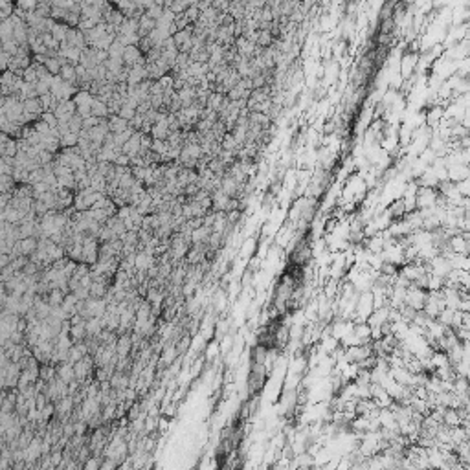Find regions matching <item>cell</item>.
<instances>
[{
    "label": "cell",
    "instance_id": "1",
    "mask_svg": "<svg viewBox=\"0 0 470 470\" xmlns=\"http://www.w3.org/2000/svg\"><path fill=\"white\" fill-rule=\"evenodd\" d=\"M266 382V366H252L248 375V391L250 393H259Z\"/></svg>",
    "mask_w": 470,
    "mask_h": 470
},
{
    "label": "cell",
    "instance_id": "2",
    "mask_svg": "<svg viewBox=\"0 0 470 470\" xmlns=\"http://www.w3.org/2000/svg\"><path fill=\"white\" fill-rule=\"evenodd\" d=\"M94 360H92V355H87L85 358H81L79 362L74 364V375H75V380L77 382H85V380H90V376L94 373Z\"/></svg>",
    "mask_w": 470,
    "mask_h": 470
},
{
    "label": "cell",
    "instance_id": "3",
    "mask_svg": "<svg viewBox=\"0 0 470 470\" xmlns=\"http://www.w3.org/2000/svg\"><path fill=\"white\" fill-rule=\"evenodd\" d=\"M75 111H77V107H75V103H74L72 99L61 101V103L56 107V111H54V114H56L57 118V123H59V125H66V123L70 121V118L75 116Z\"/></svg>",
    "mask_w": 470,
    "mask_h": 470
},
{
    "label": "cell",
    "instance_id": "4",
    "mask_svg": "<svg viewBox=\"0 0 470 470\" xmlns=\"http://www.w3.org/2000/svg\"><path fill=\"white\" fill-rule=\"evenodd\" d=\"M131 353H132V336H131V333L120 335L116 340V357L118 358H129Z\"/></svg>",
    "mask_w": 470,
    "mask_h": 470
},
{
    "label": "cell",
    "instance_id": "5",
    "mask_svg": "<svg viewBox=\"0 0 470 470\" xmlns=\"http://www.w3.org/2000/svg\"><path fill=\"white\" fill-rule=\"evenodd\" d=\"M152 264H156V257L151 254H147L144 250L136 252L134 255V270L136 272H147Z\"/></svg>",
    "mask_w": 470,
    "mask_h": 470
},
{
    "label": "cell",
    "instance_id": "6",
    "mask_svg": "<svg viewBox=\"0 0 470 470\" xmlns=\"http://www.w3.org/2000/svg\"><path fill=\"white\" fill-rule=\"evenodd\" d=\"M140 149H142V132H134L127 144L121 147V152L127 154L129 158H134L140 154Z\"/></svg>",
    "mask_w": 470,
    "mask_h": 470
},
{
    "label": "cell",
    "instance_id": "7",
    "mask_svg": "<svg viewBox=\"0 0 470 470\" xmlns=\"http://www.w3.org/2000/svg\"><path fill=\"white\" fill-rule=\"evenodd\" d=\"M57 371V378L64 384H72L75 382V375H74V366L68 364V362H63V364H57L56 366Z\"/></svg>",
    "mask_w": 470,
    "mask_h": 470
},
{
    "label": "cell",
    "instance_id": "8",
    "mask_svg": "<svg viewBox=\"0 0 470 470\" xmlns=\"http://www.w3.org/2000/svg\"><path fill=\"white\" fill-rule=\"evenodd\" d=\"M87 355H90L88 353V345L85 342H77L74 343L72 347H70V351H68V364H75V362H79L81 358H85Z\"/></svg>",
    "mask_w": 470,
    "mask_h": 470
},
{
    "label": "cell",
    "instance_id": "9",
    "mask_svg": "<svg viewBox=\"0 0 470 470\" xmlns=\"http://www.w3.org/2000/svg\"><path fill=\"white\" fill-rule=\"evenodd\" d=\"M268 360V349L264 345H254L252 347V353H250V364L252 366H264Z\"/></svg>",
    "mask_w": 470,
    "mask_h": 470
},
{
    "label": "cell",
    "instance_id": "10",
    "mask_svg": "<svg viewBox=\"0 0 470 470\" xmlns=\"http://www.w3.org/2000/svg\"><path fill=\"white\" fill-rule=\"evenodd\" d=\"M17 248H19V254L24 255V257H30V255L39 248V239L37 237H26V239H20L17 243Z\"/></svg>",
    "mask_w": 470,
    "mask_h": 470
},
{
    "label": "cell",
    "instance_id": "11",
    "mask_svg": "<svg viewBox=\"0 0 470 470\" xmlns=\"http://www.w3.org/2000/svg\"><path fill=\"white\" fill-rule=\"evenodd\" d=\"M154 30H156V20L149 19L147 15H140V19H138V35H140V39L151 35Z\"/></svg>",
    "mask_w": 470,
    "mask_h": 470
},
{
    "label": "cell",
    "instance_id": "12",
    "mask_svg": "<svg viewBox=\"0 0 470 470\" xmlns=\"http://www.w3.org/2000/svg\"><path fill=\"white\" fill-rule=\"evenodd\" d=\"M90 114H92L94 118H97V120H107V118L111 116L107 103L101 101V99H97V97H94V101L90 105Z\"/></svg>",
    "mask_w": 470,
    "mask_h": 470
},
{
    "label": "cell",
    "instance_id": "13",
    "mask_svg": "<svg viewBox=\"0 0 470 470\" xmlns=\"http://www.w3.org/2000/svg\"><path fill=\"white\" fill-rule=\"evenodd\" d=\"M107 127H109V132H111V134H118V132L127 131L129 121L121 120L120 116H109V118H107Z\"/></svg>",
    "mask_w": 470,
    "mask_h": 470
},
{
    "label": "cell",
    "instance_id": "14",
    "mask_svg": "<svg viewBox=\"0 0 470 470\" xmlns=\"http://www.w3.org/2000/svg\"><path fill=\"white\" fill-rule=\"evenodd\" d=\"M59 77H61L64 83H70V85H75V87H77V75H75V66H74V64L70 63L61 64Z\"/></svg>",
    "mask_w": 470,
    "mask_h": 470
},
{
    "label": "cell",
    "instance_id": "15",
    "mask_svg": "<svg viewBox=\"0 0 470 470\" xmlns=\"http://www.w3.org/2000/svg\"><path fill=\"white\" fill-rule=\"evenodd\" d=\"M22 107H24V114H30V116L37 118V120H39L40 114H42V107H40L39 97H33V99H26L24 103H22Z\"/></svg>",
    "mask_w": 470,
    "mask_h": 470
},
{
    "label": "cell",
    "instance_id": "16",
    "mask_svg": "<svg viewBox=\"0 0 470 470\" xmlns=\"http://www.w3.org/2000/svg\"><path fill=\"white\" fill-rule=\"evenodd\" d=\"M105 226H107V228L111 230V233L114 235V237H116V239H120L121 235H123V233L127 231V230H125V226H123V221H120V219H118L116 215L111 217V219H109V221L105 223Z\"/></svg>",
    "mask_w": 470,
    "mask_h": 470
},
{
    "label": "cell",
    "instance_id": "17",
    "mask_svg": "<svg viewBox=\"0 0 470 470\" xmlns=\"http://www.w3.org/2000/svg\"><path fill=\"white\" fill-rule=\"evenodd\" d=\"M211 235V230L206 228V226H200L197 230L191 231V246H197V244H206L207 237Z\"/></svg>",
    "mask_w": 470,
    "mask_h": 470
},
{
    "label": "cell",
    "instance_id": "18",
    "mask_svg": "<svg viewBox=\"0 0 470 470\" xmlns=\"http://www.w3.org/2000/svg\"><path fill=\"white\" fill-rule=\"evenodd\" d=\"M68 336H70V340H72V343L85 342V340H87V327H85V323H77V325H70V331H68Z\"/></svg>",
    "mask_w": 470,
    "mask_h": 470
},
{
    "label": "cell",
    "instance_id": "19",
    "mask_svg": "<svg viewBox=\"0 0 470 470\" xmlns=\"http://www.w3.org/2000/svg\"><path fill=\"white\" fill-rule=\"evenodd\" d=\"M75 305H77V298H75L72 292H68V294L64 296L63 303H61V309H63V312L68 316V320L75 314Z\"/></svg>",
    "mask_w": 470,
    "mask_h": 470
},
{
    "label": "cell",
    "instance_id": "20",
    "mask_svg": "<svg viewBox=\"0 0 470 470\" xmlns=\"http://www.w3.org/2000/svg\"><path fill=\"white\" fill-rule=\"evenodd\" d=\"M85 327H87V336H90V338H94V336H99L101 335V331H103V321H101V318H90L85 321Z\"/></svg>",
    "mask_w": 470,
    "mask_h": 470
},
{
    "label": "cell",
    "instance_id": "21",
    "mask_svg": "<svg viewBox=\"0 0 470 470\" xmlns=\"http://www.w3.org/2000/svg\"><path fill=\"white\" fill-rule=\"evenodd\" d=\"M109 285L107 283H101V281H92V285H90V298H94V300H103L105 296H107V292H109Z\"/></svg>",
    "mask_w": 470,
    "mask_h": 470
},
{
    "label": "cell",
    "instance_id": "22",
    "mask_svg": "<svg viewBox=\"0 0 470 470\" xmlns=\"http://www.w3.org/2000/svg\"><path fill=\"white\" fill-rule=\"evenodd\" d=\"M224 99H226V96H223V94H217V92H211V94L207 96L206 109H207V111L219 112V111H221V109H223Z\"/></svg>",
    "mask_w": 470,
    "mask_h": 470
},
{
    "label": "cell",
    "instance_id": "23",
    "mask_svg": "<svg viewBox=\"0 0 470 470\" xmlns=\"http://www.w3.org/2000/svg\"><path fill=\"white\" fill-rule=\"evenodd\" d=\"M64 296H66V292H63L61 288H52L48 294H46V301H48V305L52 309H54V307H61Z\"/></svg>",
    "mask_w": 470,
    "mask_h": 470
},
{
    "label": "cell",
    "instance_id": "24",
    "mask_svg": "<svg viewBox=\"0 0 470 470\" xmlns=\"http://www.w3.org/2000/svg\"><path fill=\"white\" fill-rule=\"evenodd\" d=\"M72 101L75 103V107H90L92 101H94V96H92L88 90H79V92L72 97Z\"/></svg>",
    "mask_w": 470,
    "mask_h": 470
},
{
    "label": "cell",
    "instance_id": "25",
    "mask_svg": "<svg viewBox=\"0 0 470 470\" xmlns=\"http://www.w3.org/2000/svg\"><path fill=\"white\" fill-rule=\"evenodd\" d=\"M11 39H13V24H11V20L9 19L0 20V44L8 42Z\"/></svg>",
    "mask_w": 470,
    "mask_h": 470
},
{
    "label": "cell",
    "instance_id": "26",
    "mask_svg": "<svg viewBox=\"0 0 470 470\" xmlns=\"http://www.w3.org/2000/svg\"><path fill=\"white\" fill-rule=\"evenodd\" d=\"M66 32H68V26L63 24V22H56L54 28L50 30V35L61 44V42H64V39H66Z\"/></svg>",
    "mask_w": 470,
    "mask_h": 470
},
{
    "label": "cell",
    "instance_id": "27",
    "mask_svg": "<svg viewBox=\"0 0 470 470\" xmlns=\"http://www.w3.org/2000/svg\"><path fill=\"white\" fill-rule=\"evenodd\" d=\"M77 140H79V134H75V132H68V134L61 136L59 138L61 149H72V147L77 145Z\"/></svg>",
    "mask_w": 470,
    "mask_h": 470
},
{
    "label": "cell",
    "instance_id": "28",
    "mask_svg": "<svg viewBox=\"0 0 470 470\" xmlns=\"http://www.w3.org/2000/svg\"><path fill=\"white\" fill-rule=\"evenodd\" d=\"M123 50H125V46L121 44L120 40L116 39V40H114V42L111 44V48L107 50V52H109V59H114V61H121Z\"/></svg>",
    "mask_w": 470,
    "mask_h": 470
},
{
    "label": "cell",
    "instance_id": "29",
    "mask_svg": "<svg viewBox=\"0 0 470 470\" xmlns=\"http://www.w3.org/2000/svg\"><path fill=\"white\" fill-rule=\"evenodd\" d=\"M169 144L168 142H164V140H152L151 144V151L154 152V154H158V156H166L169 152Z\"/></svg>",
    "mask_w": 470,
    "mask_h": 470
},
{
    "label": "cell",
    "instance_id": "30",
    "mask_svg": "<svg viewBox=\"0 0 470 470\" xmlns=\"http://www.w3.org/2000/svg\"><path fill=\"white\" fill-rule=\"evenodd\" d=\"M44 68H46V72H48L52 77L59 75V70H61L59 57H56V59H50V57H46V61H44Z\"/></svg>",
    "mask_w": 470,
    "mask_h": 470
},
{
    "label": "cell",
    "instance_id": "31",
    "mask_svg": "<svg viewBox=\"0 0 470 470\" xmlns=\"http://www.w3.org/2000/svg\"><path fill=\"white\" fill-rule=\"evenodd\" d=\"M134 132H136V131H132V129L129 127L127 131H123V132L112 134V136H114V145H116V147H123V145H125L129 140H131V136L134 134Z\"/></svg>",
    "mask_w": 470,
    "mask_h": 470
},
{
    "label": "cell",
    "instance_id": "32",
    "mask_svg": "<svg viewBox=\"0 0 470 470\" xmlns=\"http://www.w3.org/2000/svg\"><path fill=\"white\" fill-rule=\"evenodd\" d=\"M66 125H68V131H70V132L79 134L81 131H83V118H79V116L75 114V116H72V118H70V121H68Z\"/></svg>",
    "mask_w": 470,
    "mask_h": 470
},
{
    "label": "cell",
    "instance_id": "33",
    "mask_svg": "<svg viewBox=\"0 0 470 470\" xmlns=\"http://www.w3.org/2000/svg\"><path fill=\"white\" fill-rule=\"evenodd\" d=\"M39 120L42 121V123H46V125H48V127L52 129V131H54V129H57V125H59V123H57V118H56V114H54V112H42Z\"/></svg>",
    "mask_w": 470,
    "mask_h": 470
},
{
    "label": "cell",
    "instance_id": "34",
    "mask_svg": "<svg viewBox=\"0 0 470 470\" xmlns=\"http://www.w3.org/2000/svg\"><path fill=\"white\" fill-rule=\"evenodd\" d=\"M22 81L28 83V85H35L37 83V72H35V66L30 64V68H26L22 72Z\"/></svg>",
    "mask_w": 470,
    "mask_h": 470
},
{
    "label": "cell",
    "instance_id": "35",
    "mask_svg": "<svg viewBox=\"0 0 470 470\" xmlns=\"http://www.w3.org/2000/svg\"><path fill=\"white\" fill-rule=\"evenodd\" d=\"M101 457H88L87 461H85V465H83V470H99L101 469Z\"/></svg>",
    "mask_w": 470,
    "mask_h": 470
},
{
    "label": "cell",
    "instance_id": "36",
    "mask_svg": "<svg viewBox=\"0 0 470 470\" xmlns=\"http://www.w3.org/2000/svg\"><path fill=\"white\" fill-rule=\"evenodd\" d=\"M118 116H120L121 120L131 121V120H132V118L136 116V111H134V109H131L129 105H121V109H120V112H118Z\"/></svg>",
    "mask_w": 470,
    "mask_h": 470
},
{
    "label": "cell",
    "instance_id": "37",
    "mask_svg": "<svg viewBox=\"0 0 470 470\" xmlns=\"http://www.w3.org/2000/svg\"><path fill=\"white\" fill-rule=\"evenodd\" d=\"M17 50H19V44H17L13 39L8 40V42H2V52L8 54V56H11V57L17 56Z\"/></svg>",
    "mask_w": 470,
    "mask_h": 470
},
{
    "label": "cell",
    "instance_id": "38",
    "mask_svg": "<svg viewBox=\"0 0 470 470\" xmlns=\"http://www.w3.org/2000/svg\"><path fill=\"white\" fill-rule=\"evenodd\" d=\"M112 164H114L116 168H131V158H129L127 154H123V152H121V154H118V156H116V160H114Z\"/></svg>",
    "mask_w": 470,
    "mask_h": 470
},
{
    "label": "cell",
    "instance_id": "39",
    "mask_svg": "<svg viewBox=\"0 0 470 470\" xmlns=\"http://www.w3.org/2000/svg\"><path fill=\"white\" fill-rule=\"evenodd\" d=\"M101 121L103 120H97V118H94V116H90V118H87V120H83V131H90V129L97 127Z\"/></svg>",
    "mask_w": 470,
    "mask_h": 470
},
{
    "label": "cell",
    "instance_id": "40",
    "mask_svg": "<svg viewBox=\"0 0 470 470\" xmlns=\"http://www.w3.org/2000/svg\"><path fill=\"white\" fill-rule=\"evenodd\" d=\"M0 241H6V239H0Z\"/></svg>",
    "mask_w": 470,
    "mask_h": 470
}]
</instances>
